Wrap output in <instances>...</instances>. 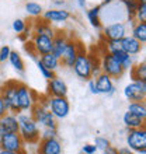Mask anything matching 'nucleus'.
Listing matches in <instances>:
<instances>
[{
  "instance_id": "obj_41",
  "label": "nucleus",
  "mask_w": 146,
  "mask_h": 154,
  "mask_svg": "<svg viewBox=\"0 0 146 154\" xmlns=\"http://www.w3.org/2000/svg\"><path fill=\"white\" fill-rule=\"evenodd\" d=\"M117 154H135V151H132L129 149V147H119V149H117Z\"/></svg>"
},
{
  "instance_id": "obj_7",
  "label": "nucleus",
  "mask_w": 146,
  "mask_h": 154,
  "mask_svg": "<svg viewBox=\"0 0 146 154\" xmlns=\"http://www.w3.org/2000/svg\"><path fill=\"white\" fill-rule=\"evenodd\" d=\"M100 69L103 73L108 74L111 79H118L124 74L125 70L122 69L121 63L111 55V53H104V56L101 57V63H100Z\"/></svg>"
},
{
  "instance_id": "obj_18",
  "label": "nucleus",
  "mask_w": 146,
  "mask_h": 154,
  "mask_svg": "<svg viewBox=\"0 0 146 154\" xmlns=\"http://www.w3.org/2000/svg\"><path fill=\"white\" fill-rule=\"evenodd\" d=\"M20 123L17 121V115L7 112L4 116L0 118V134L8 133V132H18Z\"/></svg>"
},
{
  "instance_id": "obj_45",
  "label": "nucleus",
  "mask_w": 146,
  "mask_h": 154,
  "mask_svg": "<svg viewBox=\"0 0 146 154\" xmlns=\"http://www.w3.org/2000/svg\"><path fill=\"white\" fill-rule=\"evenodd\" d=\"M76 3H77V6H79V8H83V10H84L86 6H87V2H86V0H76Z\"/></svg>"
},
{
  "instance_id": "obj_39",
  "label": "nucleus",
  "mask_w": 146,
  "mask_h": 154,
  "mask_svg": "<svg viewBox=\"0 0 146 154\" xmlns=\"http://www.w3.org/2000/svg\"><path fill=\"white\" fill-rule=\"evenodd\" d=\"M81 153L83 154H96L97 153V147L94 146V144L87 143V144H84V146L81 147Z\"/></svg>"
},
{
  "instance_id": "obj_24",
  "label": "nucleus",
  "mask_w": 146,
  "mask_h": 154,
  "mask_svg": "<svg viewBox=\"0 0 146 154\" xmlns=\"http://www.w3.org/2000/svg\"><path fill=\"white\" fill-rule=\"evenodd\" d=\"M34 34H42V35L53 38L56 31L51 27V24H49L48 21L42 20V21H35L34 23Z\"/></svg>"
},
{
  "instance_id": "obj_35",
  "label": "nucleus",
  "mask_w": 146,
  "mask_h": 154,
  "mask_svg": "<svg viewBox=\"0 0 146 154\" xmlns=\"http://www.w3.org/2000/svg\"><path fill=\"white\" fill-rule=\"evenodd\" d=\"M135 18L138 20V23H146V3H139L135 13Z\"/></svg>"
},
{
  "instance_id": "obj_3",
  "label": "nucleus",
  "mask_w": 146,
  "mask_h": 154,
  "mask_svg": "<svg viewBox=\"0 0 146 154\" xmlns=\"http://www.w3.org/2000/svg\"><path fill=\"white\" fill-rule=\"evenodd\" d=\"M17 87H18V81H7L0 90V95L3 98L7 111L16 115L20 112L18 98H17Z\"/></svg>"
},
{
  "instance_id": "obj_48",
  "label": "nucleus",
  "mask_w": 146,
  "mask_h": 154,
  "mask_svg": "<svg viewBox=\"0 0 146 154\" xmlns=\"http://www.w3.org/2000/svg\"><path fill=\"white\" fill-rule=\"evenodd\" d=\"M139 154H146V149H143V150H141V151H138Z\"/></svg>"
},
{
  "instance_id": "obj_38",
  "label": "nucleus",
  "mask_w": 146,
  "mask_h": 154,
  "mask_svg": "<svg viewBox=\"0 0 146 154\" xmlns=\"http://www.w3.org/2000/svg\"><path fill=\"white\" fill-rule=\"evenodd\" d=\"M10 53H11V48H10L8 45H3V46L0 48V63H2V62L8 60Z\"/></svg>"
},
{
  "instance_id": "obj_10",
  "label": "nucleus",
  "mask_w": 146,
  "mask_h": 154,
  "mask_svg": "<svg viewBox=\"0 0 146 154\" xmlns=\"http://www.w3.org/2000/svg\"><path fill=\"white\" fill-rule=\"evenodd\" d=\"M24 140L21 139L18 132H8V133L2 134V142H0V149L10 151H21L24 149Z\"/></svg>"
},
{
  "instance_id": "obj_47",
  "label": "nucleus",
  "mask_w": 146,
  "mask_h": 154,
  "mask_svg": "<svg viewBox=\"0 0 146 154\" xmlns=\"http://www.w3.org/2000/svg\"><path fill=\"white\" fill-rule=\"evenodd\" d=\"M114 2H117V0H103V4L106 6V4H111V3H114Z\"/></svg>"
},
{
  "instance_id": "obj_21",
  "label": "nucleus",
  "mask_w": 146,
  "mask_h": 154,
  "mask_svg": "<svg viewBox=\"0 0 146 154\" xmlns=\"http://www.w3.org/2000/svg\"><path fill=\"white\" fill-rule=\"evenodd\" d=\"M100 16H101V6H94V7L89 8V10L86 11V17H87L90 25L97 29H100L103 27Z\"/></svg>"
},
{
  "instance_id": "obj_20",
  "label": "nucleus",
  "mask_w": 146,
  "mask_h": 154,
  "mask_svg": "<svg viewBox=\"0 0 146 154\" xmlns=\"http://www.w3.org/2000/svg\"><path fill=\"white\" fill-rule=\"evenodd\" d=\"M68 37H66L63 32H56L55 37H53V44H52V55H55L56 57L61 59L62 53H63V49L66 46V42H68Z\"/></svg>"
},
{
  "instance_id": "obj_32",
  "label": "nucleus",
  "mask_w": 146,
  "mask_h": 154,
  "mask_svg": "<svg viewBox=\"0 0 146 154\" xmlns=\"http://www.w3.org/2000/svg\"><path fill=\"white\" fill-rule=\"evenodd\" d=\"M104 48H106V53H114L121 49V42L117 39H106Z\"/></svg>"
},
{
  "instance_id": "obj_27",
  "label": "nucleus",
  "mask_w": 146,
  "mask_h": 154,
  "mask_svg": "<svg viewBox=\"0 0 146 154\" xmlns=\"http://www.w3.org/2000/svg\"><path fill=\"white\" fill-rule=\"evenodd\" d=\"M134 38L141 42L142 45H145L146 42V23H136V24L132 27V34H131Z\"/></svg>"
},
{
  "instance_id": "obj_13",
  "label": "nucleus",
  "mask_w": 146,
  "mask_h": 154,
  "mask_svg": "<svg viewBox=\"0 0 146 154\" xmlns=\"http://www.w3.org/2000/svg\"><path fill=\"white\" fill-rule=\"evenodd\" d=\"M103 35L106 39H117L121 41L126 35V25L124 23H113L104 27Z\"/></svg>"
},
{
  "instance_id": "obj_36",
  "label": "nucleus",
  "mask_w": 146,
  "mask_h": 154,
  "mask_svg": "<svg viewBox=\"0 0 146 154\" xmlns=\"http://www.w3.org/2000/svg\"><path fill=\"white\" fill-rule=\"evenodd\" d=\"M94 146L97 147V150H101V151H104L106 149H108L111 144H110V142H108V139H106V137H103V136H97V137L94 139Z\"/></svg>"
},
{
  "instance_id": "obj_43",
  "label": "nucleus",
  "mask_w": 146,
  "mask_h": 154,
  "mask_svg": "<svg viewBox=\"0 0 146 154\" xmlns=\"http://www.w3.org/2000/svg\"><path fill=\"white\" fill-rule=\"evenodd\" d=\"M0 154H27V153H25L24 149L21 151H10V150H3V149H2V150H0Z\"/></svg>"
},
{
  "instance_id": "obj_37",
  "label": "nucleus",
  "mask_w": 146,
  "mask_h": 154,
  "mask_svg": "<svg viewBox=\"0 0 146 154\" xmlns=\"http://www.w3.org/2000/svg\"><path fill=\"white\" fill-rule=\"evenodd\" d=\"M41 139H53L58 137V130L53 128H44V130L41 132Z\"/></svg>"
},
{
  "instance_id": "obj_14",
  "label": "nucleus",
  "mask_w": 146,
  "mask_h": 154,
  "mask_svg": "<svg viewBox=\"0 0 146 154\" xmlns=\"http://www.w3.org/2000/svg\"><path fill=\"white\" fill-rule=\"evenodd\" d=\"M96 85H97L98 94H104V95H113L115 94L117 88L114 85L113 79L106 73H100L97 77H96Z\"/></svg>"
},
{
  "instance_id": "obj_31",
  "label": "nucleus",
  "mask_w": 146,
  "mask_h": 154,
  "mask_svg": "<svg viewBox=\"0 0 146 154\" xmlns=\"http://www.w3.org/2000/svg\"><path fill=\"white\" fill-rule=\"evenodd\" d=\"M132 80H146V63L142 62L138 66H135L131 69Z\"/></svg>"
},
{
  "instance_id": "obj_23",
  "label": "nucleus",
  "mask_w": 146,
  "mask_h": 154,
  "mask_svg": "<svg viewBox=\"0 0 146 154\" xmlns=\"http://www.w3.org/2000/svg\"><path fill=\"white\" fill-rule=\"evenodd\" d=\"M115 59H117L119 63H121L122 69L124 70H131L132 67H134V56H131V55H128L126 52H124L122 49H119V51H117V52L111 53Z\"/></svg>"
},
{
  "instance_id": "obj_9",
  "label": "nucleus",
  "mask_w": 146,
  "mask_h": 154,
  "mask_svg": "<svg viewBox=\"0 0 146 154\" xmlns=\"http://www.w3.org/2000/svg\"><path fill=\"white\" fill-rule=\"evenodd\" d=\"M124 95L131 102L145 101L146 95V80H134L124 88Z\"/></svg>"
},
{
  "instance_id": "obj_1",
  "label": "nucleus",
  "mask_w": 146,
  "mask_h": 154,
  "mask_svg": "<svg viewBox=\"0 0 146 154\" xmlns=\"http://www.w3.org/2000/svg\"><path fill=\"white\" fill-rule=\"evenodd\" d=\"M17 121L20 123L18 133L21 139L24 140V143H36L40 140V128H38V123L33 119L31 114L18 112Z\"/></svg>"
},
{
  "instance_id": "obj_25",
  "label": "nucleus",
  "mask_w": 146,
  "mask_h": 154,
  "mask_svg": "<svg viewBox=\"0 0 146 154\" xmlns=\"http://www.w3.org/2000/svg\"><path fill=\"white\" fill-rule=\"evenodd\" d=\"M40 60L42 62V65H44L46 69L52 70V72H55V70L61 66V59L56 57L55 55H52V53H46V55L40 56Z\"/></svg>"
},
{
  "instance_id": "obj_50",
  "label": "nucleus",
  "mask_w": 146,
  "mask_h": 154,
  "mask_svg": "<svg viewBox=\"0 0 146 154\" xmlns=\"http://www.w3.org/2000/svg\"><path fill=\"white\" fill-rule=\"evenodd\" d=\"M0 142H2V134H0Z\"/></svg>"
},
{
  "instance_id": "obj_34",
  "label": "nucleus",
  "mask_w": 146,
  "mask_h": 154,
  "mask_svg": "<svg viewBox=\"0 0 146 154\" xmlns=\"http://www.w3.org/2000/svg\"><path fill=\"white\" fill-rule=\"evenodd\" d=\"M27 28H28V24H27V21L23 20V18H17V20L13 21V29H14L17 34H23Z\"/></svg>"
},
{
  "instance_id": "obj_44",
  "label": "nucleus",
  "mask_w": 146,
  "mask_h": 154,
  "mask_svg": "<svg viewBox=\"0 0 146 154\" xmlns=\"http://www.w3.org/2000/svg\"><path fill=\"white\" fill-rule=\"evenodd\" d=\"M103 154H117V149L113 146H110L108 149H106V150L103 151Z\"/></svg>"
},
{
  "instance_id": "obj_49",
  "label": "nucleus",
  "mask_w": 146,
  "mask_h": 154,
  "mask_svg": "<svg viewBox=\"0 0 146 154\" xmlns=\"http://www.w3.org/2000/svg\"><path fill=\"white\" fill-rule=\"evenodd\" d=\"M138 3H146V0H136Z\"/></svg>"
},
{
  "instance_id": "obj_46",
  "label": "nucleus",
  "mask_w": 146,
  "mask_h": 154,
  "mask_svg": "<svg viewBox=\"0 0 146 154\" xmlns=\"http://www.w3.org/2000/svg\"><path fill=\"white\" fill-rule=\"evenodd\" d=\"M53 4H55V6H56V7L62 8V6H63V4H65V2H63V0H55V2H53Z\"/></svg>"
},
{
  "instance_id": "obj_6",
  "label": "nucleus",
  "mask_w": 146,
  "mask_h": 154,
  "mask_svg": "<svg viewBox=\"0 0 146 154\" xmlns=\"http://www.w3.org/2000/svg\"><path fill=\"white\" fill-rule=\"evenodd\" d=\"M17 98H18V108L20 112L31 111L36 102V94L23 83H18L17 87Z\"/></svg>"
},
{
  "instance_id": "obj_22",
  "label": "nucleus",
  "mask_w": 146,
  "mask_h": 154,
  "mask_svg": "<svg viewBox=\"0 0 146 154\" xmlns=\"http://www.w3.org/2000/svg\"><path fill=\"white\" fill-rule=\"evenodd\" d=\"M122 121H124V125H125L128 129H138V128H143V126H145V119H141L139 116L131 114L128 111L124 114Z\"/></svg>"
},
{
  "instance_id": "obj_30",
  "label": "nucleus",
  "mask_w": 146,
  "mask_h": 154,
  "mask_svg": "<svg viewBox=\"0 0 146 154\" xmlns=\"http://www.w3.org/2000/svg\"><path fill=\"white\" fill-rule=\"evenodd\" d=\"M124 7H125V11H126V17L128 20L129 18H135V13H136V8H138L139 3L136 0H119Z\"/></svg>"
},
{
  "instance_id": "obj_33",
  "label": "nucleus",
  "mask_w": 146,
  "mask_h": 154,
  "mask_svg": "<svg viewBox=\"0 0 146 154\" xmlns=\"http://www.w3.org/2000/svg\"><path fill=\"white\" fill-rule=\"evenodd\" d=\"M35 63H36V67H38V70H40V73L42 74V77H44V79H46V80H51V79H53V77H55V72L46 69V67L42 65V62L40 60V57H38V59L35 60Z\"/></svg>"
},
{
  "instance_id": "obj_42",
  "label": "nucleus",
  "mask_w": 146,
  "mask_h": 154,
  "mask_svg": "<svg viewBox=\"0 0 146 154\" xmlns=\"http://www.w3.org/2000/svg\"><path fill=\"white\" fill-rule=\"evenodd\" d=\"M7 112H8V111H7V108H6V105H4L3 98H2V95H0V118L4 116Z\"/></svg>"
},
{
  "instance_id": "obj_29",
  "label": "nucleus",
  "mask_w": 146,
  "mask_h": 154,
  "mask_svg": "<svg viewBox=\"0 0 146 154\" xmlns=\"http://www.w3.org/2000/svg\"><path fill=\"white\" fill-rule=\"evenodd\" d=\"M25 11H27L28 16L34 17V18H38V17L42 16L44 8H42L41 4L35 3V2H28V3H25Z\"/></svg>"
},
{
  "instance_id": "obj_5",
  "label": "nucleus",
  "mask_w": 146,
  "mask_h": 154,
  "mask_svg": "<svg viewBox=\"0 0 146 154\" xmlns=\"http://www.w3.org/2000/svg\"><path fill=\"white\" fill-rule=\"evenodd\" d=\"M46 108L56 119H65L70 112V104L66 97H48Z\"/></svg>"
},
{
  "instance_id": "obj_19",
  "label": "nucleus",
  "mask_w": 146,
  "mask_h": 154,
  "mask_svg": "<svg viewBox=\"0 0 146 154\" xmlns=\"http://www.w3.org/2000/svg\"><path fill=\"white\" fill-rule=\"evenodd\" d=\"M42 17L48 23H65L70 18V11L65 8H52L42 13Z\"/></svg>"
},
{
  "instance_id": "obj_2",
  "label": "nucleus",
  "mask_w": 146,
  "mask_h": 154,
  "mask_svg": "<svg viewBox=\"0 0 146 154\" xmlns=\"http://www.w3.org/2000/svg\"><path fill=\"white\" fill-rule=\"evenodd\" d=\"M94 63L96 62L91 57V55H89L86 51L81 49L80 52H79V55H77L75 63H73L72 69L79 79H81V80H84V81H89L90 79H93L91 77V67H93Z\"/></svg>"
},
{
  "instance_id": "obj_40",
  "label": "nucleus",
  "mask_w": 146,
  "mask_h": 154,
  "mask_svg": "<svg viewBox=\"0 0 146 154\" xmlns=\"http://www.w3.org/2000/svg\"><path fill=\"white\" fill-rule=\"evenodd\" d=\"M89 90H90V93L93 94V95H98V90H97V85H96V81L93 80V79H90L89 80Z\"/></svg>"
},
{
  "instance_id": "obj_28",
  "label": "nucleus",
  "mask_w": 146,
  "mask_h": 154,
  "mask_svg": "<svg viewBox=\"0 0 146 154\" xmlns=\"http://www.w3.org/2000/svg\"><path fill=\"white\" fill-rule=\"evenodd\" d=\"M8 62H10V65H11L18 72V73H24L25 65H24V62H23V57L20 56V53H18V52L11 51L10 56H8Z\"/></svg>"
},
{
  "instance_id": "obj_8",
  "label": "nucleus",
  "mask_w": 146,
  "mask_h": 154,
  "mask_svg": "<svg viewBox=\"0 0 146 154\" xmlns=\"http://www.w3.org/2000/svg\"><path fill=\"white\" fill-rule=\"evenodd\" d=\"M126 144L132 151H141L146 149V129L138 128V129H128L126 134Z\"/></svg>"
},
{
  "instance_id": "obj_4",
  "label": "nucleus",
  "mask_w": 146,
  "mask_h": 154,
  "mask_svg": "<svg viewBox=\"0 0 146 154\" xmlns=\"http://www.w3.org/2000/svg\"><path fill=\"white\" fill-rule=\"evenodd\" d=\"M31 116L42 128H53V129H56V126H58L56 118L53 116L52 112L45 105H41V104L34 105L33 109H31Z\"/></svg>"
},
{
  "instance_id": "obj_12",
  "label": "nucleus",
  "mask_w": 146,
  "mask_h": 154,
  "mask_svg": "<svg viewBox=\"0 0 146 154\" xmlns=\"http://www.w3.org/2000/svg\"><path fill=\"white\" fill-rule=\"evenodd\" d=\"M52 44H53V38L51 37H46V35H42V34H34L33 35L31 45H33L34 51H35L38 56H42V55L52 52Z\"/></svg>"
},
{
  "instance_id": "obj_15",
  "label": "nucleus",
  "mask_w": 146,
  "mask_h": 154,
  "mask_svg": "<svg viewBox=\"0 0 146 154\" xmlns=\"http://www.w3.org/2000/svg\"><path fill=\"white\" fill-rule=\"evenodd\" d=\"M36 151L38 154H62V144L58 140V137L41 139Z\"/></svg>"
},
{
  "instance_id": "obj_17",
  "label": "nucleus",
  "mask_w": 146,
  "mask_h": 154,
  "mask_svg": "<svg viewBox=\"0 0 146 154\" xmlns=\"http://www.w3.org/2000/svg\"><path fill=\"white\" fill-rule=\"evenodd\" d=\"M119 42H121V49L124 52L128 53V55H131V56L139 55L143 48V45L136 38L132 37V35H125Z\"/></svg>"
},
{
  "instance_id": "obj_16",
  "label": "nucleus",
  "mask_w": 146,
  "mask_h": 154,
  "mask_svg": "<svg viewBox=\"0 0 146 154\" xmlns=\"http://www.w3.org/2000/svg\"><path fill=\"white\" fill-rule=\"evenodd\" d=\"M48 94L49 97H66L68 95V85L62 79L53 77L48 80Z\"/></svg>"
},
{
  "instance_id": "obj_26",
  "label": "nucleus",
  "mask_w": 146,
  "mask_h": 154,
  "mask_svg": "<svg viewBox=\"0 0 146 154\" xmlns=\"http://www.w3.org/2000/svg\"><path fill=\"white\" fill-rule=\"evenodd\" d=\"M128 112L136 115L141 119H145L146 118V105L143 101H135V102H129L128 105Z\"/></svg>"
},
{
  "instance_id": "obj_11",
  "label": "nucleus",
  "mask_w": 146,
  "mask_h": 154,
  "mask_svg": "<svg viewBox=\"0 0 146 154\" xmlns=\"http://www.w3.org/2000/svg\"><path fill=\"white\" fill-rule=\"evenodd\" d=\"M80 51H81L80 44L73 39H69L66 42V46H65V49H63V53H62V56H61V63L65 66V67L72 69L73 63H75V60H76V57Z\"/></svg>"
}]
</instances>
